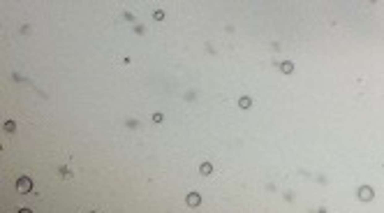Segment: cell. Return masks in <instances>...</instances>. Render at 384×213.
Segmentation results:
<instances>
[{"instance_id":"1","label":"cell","mask_w":384,"mask_h":213,"mask_svg":"<svg viewBox=\"0 0 384 213\" xmlns=\"http://www.w3.org/2000/svg\"><path fill=\"white\" fill-rule=\"evenodd\" d=\"M16 190H21V192H30V190H32V183H30V178H28V176L19 178V181H16Z\"/></svg>"},{"instance_id":"2","label":"cell","mask_w":384,"mask_h":213,"mask_svg":"<svg viewBox=\"0 0 384 213\" xmlns=\"http://www.w3.org/2000/svg\"><path fill=\"white\" fill-rule=\"evenodd\" d=\"M359 199H363V202H370L373 199V188H359Z\"/></svg>"},{"instance_id":"3","label":"cell","mask_w":384,"mask_h":213,"mask_svg":"<svg viewBox=\"0 0 384 213\" xmlns=\"http://www.w3.org/2000/svg\"><path fill=\"white\" fill-rule=\"evenodd\" d=\"M199 202L201 199H199L197 192H190V195H188V206H199Z\"/></svg>"},{"instance_id":"4","label":"cell","mask_w":384,"mask_h":213,"mask_svg":"<svg viewBox=\"0 0 384 213\" xmlns=\"http://www.w3.org/2000/svg\"><path fill=\"white\" fill-rule=\"evenodd\" d=\"M280 70H283V72H285V74H289V72H291V70H294V65H291V63H289V60H285V63H283V65H280Z\"/></svg>"},{"instance_id":"5","label":"cell","mask_w":384,"mask_h":213,"mask_svg":"<svg viewBox=\"0 0 384 213\" xmlns=\"http://www.w3.org/2000/svg\"><path fill=\"white\" fill-rule=\"evenodd\" d=\"M250 104H252V100H250V98H241V100H239V106H241V109H248Z\"/></svg>"},{"instance_id":"6","label":"cell","mask_w":384,"mask_h":213,"mask_svg":"<svg viewBox=\"0 0 384 213\" xmlns=\"http://www.w3.org/2000/svg\"><path fill=\"white\" fill-rule=\"evenodd\" d=\"M211 172H213V164L211 162H204L201 164V174H211Z\"/></svg>"},{"instance_id":"7","label":"cell","mask_w":384,"mask_h":213,"mask_svg":"<svg viewBox=\"0 0 384 213\" xmlns=\"http://www.w3.org/2000/svg\"><path fill=\"white\" fill-rule=\"evenodd\" d=\"M60 174H63V178H70V176H72L70 167H60Z\"/></svg>"},{"instance_id":"8","label":"cell","mask_w":384,"mask_h":213,"mask_svg":"<svg viewBox=\"0 0 384 213\" xmlns=\"http://www.w3.org/2000/svg\"><path fill=\"white\" fill-rule=\"evenodd\" d=\"M5 130H7V132H14V130H16V125H14L12 120H7V123H5Z\"/></svg>"},{"instance_id":"9","label":"cell","mask_w":384,"mask_h":213,"mask_svg":"<svg viewBox=\"0 0 384 213\" xmlns=\"http://www.w3.org/2000/svg\"><path fill=\"white\" fill-rule=\"evenodd\" d=\"M153 123H162V114H155L153 116Z\"/></svg>"},{"instance_id":"10","label":"cell","mask_w":384,"mask_h":213,"mask_svg":"<svg viewBox=\"0 0 384 213\" xmlns=\"http://www.w3.org/2000/svg\"><path fill=\"white\" fill-rule=\"evenodd\" d=\"M19 213H30V209H21V211H19Z\"/></svg>"},{"instance_id":"11","label":"cell","mask_w":384,"mask_h":213,"mask_svg":"<svg viewBox=\"0 0 384 213\" xmlns=\"http://www.w3.org/2000/svg\"><path fill=\"white\" fill-rule=\"evenodd\" d=\"M90 213H93V211H90Z\"/></svg>"}]
</instances>
